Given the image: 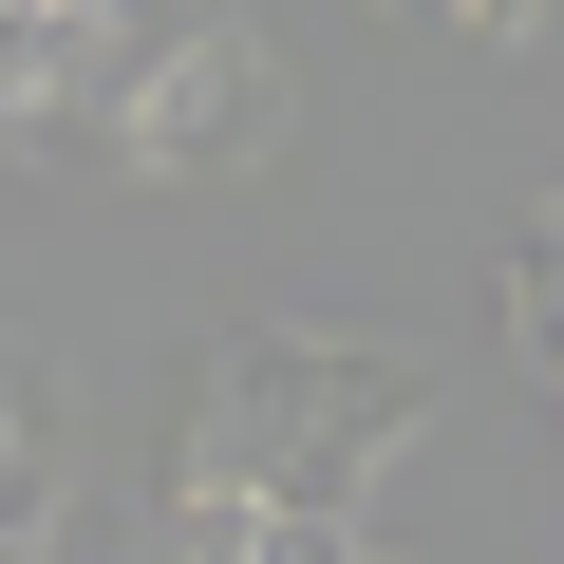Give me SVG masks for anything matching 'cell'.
Returning a JSON list of instances; mask_svg holds the SVG:
<instances>
[{"mask_svg": "<svg viewBox=\"0 0 564 564\" xmlns=\"http://www.w3.org/2000/svg\"><path fill=\"white\" fill-rule=\"evenodd\" d=\"M113 151H132V170H263V151H282V57L226 20V0H188L170 57L113 95Z\"/></svg>", "mask_w": 564, "mask_h": 564, "instance_id": "1", "label": "cell"}]
</instances>
